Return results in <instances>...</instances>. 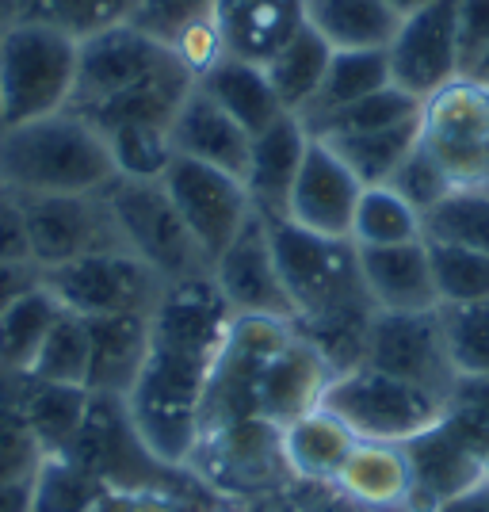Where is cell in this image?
I'll return each instance as SVG.
<instances>
[{"label": "cell", "instance_id": "8", "mask_svg": "<svg viewBox=\"0 0 489 512\" xmlns=\"http://www.w3.org/2000/svg\"><path fill=\"white\" fill-rule=\"evenodd\" d=\"M402 448L413 470V490H409L405 512H436L459 493L489 482L486 436L455 409H447L444 421H436L428 432H421Z\"/></svg>", "mask_w": 489, "mask_h": 512}, {"label": "cell", "instance_id": "15", "mask_svg": "<svg viewBox=\"0 0 489 512\" xmlns=\"http://www.w3.org/2000/svg\"><path fill=\"white\" fill-rule=\"evenodd\" d=\"M211 276L237 318L295 321V302H291L283 279H279V264L276 253H272V234H268L264 214L253 211L245 218V226L234 234V241L211 264Z\"/></svg>", "mask_w": 489, "mask_h": 512}, {"label": "cell", "instance_id": "1", "mask_svg": "<svg viewBox=\"0 0 489 512\" xmlns=\"http://www.w3.org/2000/svg\"><path fill=\"white\" fill-rule=\"evenodd\" d=\"M234 310L211 272L165 283L149 314V356L127 394L142 444L165 467H184L203 436V402Z\"/></svg>", "mask_w": 489, "mask_h": 512}, {"label": "cell", "instance_id": "43", "mask_svg": "<svg viewBox=\"0 0 489 512\" xmlns=\"http://www.w3.org/2000/svg\"><path fill=\"white\" fill-rule=\"evenodd\" d=\"M390 188L402 195L405 203L413 207V211H421V218H425L432 207H440L447 195L455 192L459 184L447 176V169L432 157V153L417 142V150L409 153L402 161V169L394 172V180H390Z\"/></svg>", "mask_w": 489, "mask_h": 512}, {"label": "cell", "instance_id": "5", "mask_svg": "<svg viewBox=\"0 0 489 512\" xmlns=\"http://www.w3.org/2000/svg\"><path fill=\"white\" fill-rule=\"evenodd\" d=\"M100 195L115 218V230L123 237V245L138 260H146L165 283L211 272L207 256L199 253L195 237L188 234V226H184L180 211L172 207L161 180L115 176Z\"/></svg>", "mask_w": 489, "mask_h": 512}, {"label": "cell", "instance_id": "9", "mask_svg": "<svg viewBox=\"0 0 489 512\" xmlns=\"http://www.w3.org/2000/svg\"><path fill=\"white\" fill-rule=\"evenodd\" d=\"M425 146L459 188H489V92L467 77L421 104Z\"/></svg>", "mask_w": 489, "mask_h": 512}, {"label": "cell", "instance_id": "24", "mask_svg": "<svg viewBox=\"0 0 489 512\" xmlns=\"http://www.w3.org/2000/svg\"><path fill=\"white\" fill-rule=\"evenodd\" d=\"M356 444H360V436L325 406L310 409L306 417L279 428L283 463L306 482H337Z\"/></svg>", "mask_w": 489, "mask_h": 512}, {"label": "cell", "instance_id": "42", "mask_svg": "<svg viewBox=\"0 0 489 512\" xmlns=\"http://www.w3.org/2000/svg\"><path fill=\"white\" fill-rule=\"evenodd\" d=\"M134 8H138V0H46L39 20L62 27V31H69L81 43V39L96 35V31L130 23Z\"/></svg>", "mask_w": 489, "mask_h": 512}, {"label": "cell", "instance_id": "29", "mask_svg": "<svg viewBox=\"0 0 489 512\" xmlns=\"http://www.w3.org/2000/svg\"><path fill=\"white\" fill-rule=\"evenodd\" d=\"M386 85H394L386 50H333V62L321 77L318 96L310 100V107L298 119H302L306 130H314L325 119H333L337 111L352 107L356 100H363V96H371V92H379Z\"/></svg>", "mask_w": 489, "mask_h": 512}, {"label": "cell", "instance_id": "10", "mask_svg": "<svg viewBox=\"0 0 489 512\" xmlns=\"http://www.w3.org/2000/svg\"><path fill=\"white\" fill-rule=\"evenodd\" d=\"M363 367L425 386L432 394L447 398L459 371L447 348L440 306L436 310H379L367 333Z\"/></svg>", "mask_w": 489, "mask_h": 512}, {"label": "cell", "instance_id": "36", "mask_svg": "<svg viewBox=\"0 0 489 512\" xmlns=\"http://www.w3.org/2000/svg\"><path fill=\"white\" fill-rule=\"evenodd\" d=\"M43 459V444H39V436L31 432L27 417H23L20 402L12 394V383H8V371L0 367V486L35 482Z\"/></svg>", "mask_w": 489, "mask_h": 512}, {"label": "cell", "instance_id": "46", "mask_svg": "<svg viewBox=\"0 0 489 512\" xmlns=\"http://www.w3.org/2000/svg\"><path fill=\"white\" fill-rule=\"evenodd\" d=\"M0 260H31L27 256V234H23L20 195L0 184Z\"/></svg>", "mask_w": 489, "mask_h": 512}, {"label": "cell", "instance_id": "31", "mask_svg": "<svg viewBox=\"0 0 489 512\" xmlns=\"http://www.w3.org/2000/svg\"><path fill=\"white\" fill-rule=\"evenodd\" d=\"M329 62H333V46L325 43L314 27L302 23L295 35L279 46L276 58L264 65V73L276 88L279 104L287 107L291 115H302L310 107V100L318 96Z\"/></svg>", "mask_w": 489, "mask_h": 512}, {"label": "cell", "instance_id": "35", "mask_svg": "<svg viewBox=\"0 0 489 512\" xmlns=\"http://www.w3.org/2000/svg\"><path fill=\"white\" fill-rule=\"evenodd\" d=\"M88 363H92V341H88V321L62 310V318L54 321V329L46 333L39 356L31 360L27 375L43 379V383H65L85 386L88 390Z\"/></svg>", "mask_w": 489, "mask_h": 512}, {"label": "cell", "instance_id": "41", "mask_svg": "<svg viewBox=\"0 0 489 512\" xmlns=\"http://www.w3.org/2000/svg\"><path fill=\"white\" fill-rule=\"evenodd\" d=\"M432 272H436V291L440 306L444 302H489V253H470V249H451V245H432Z\"/></svg>", "mask_w": 489, "mask_h": 512}, {"label": "cell", "instance_id": "12", "mask_svg": "<svg viewBox=\"0 0 489 512\" xmlns=\"http://www.w3.org/2000/svg\"><path fill=\"white\" fill-rule=\"evenodd\" d=\"M65 459L119 490H153L157 486L153 470H169L142 444L127 413V398H115V394L88 398L85 421L77 428L73 444L65 448Z\"/></svg>", "mask_w": 489, "mask_h": 512}, {"label": "cell", "instance_id": "45", "mask_svg": "<svg viewBox=\"0 0 489 512\" xmlns=\"http://www.w3.org/2000/svg\"><path fill=\"white\" fill-rule=\"evenodd\" d=\"M455 31H459V65L467 77L489 50V0H459Z\"/></svg>", "mask_w": 489, "mask_h": 512}, {"label": "cell", "instance_id": "3", "mask_svg": "<svg viewBox=\"0 0 489 512\" xmlns=\"http://www.w3.org/2000/svg\"><path fill=\"white\" fill-rule=\"evenodd\" d=\"M81 43L46 20L0 27V130L69 111Z\"/></svg>", "mask_w": 489, "mask_h": 512}, {"label": "cell", "instance_id": "21", "mask_svg": "<svg viewBox=\"0 0 489 512\" xmlns=\"http://www.w3.org/2000/svg\"><path fill=\"white\" fill-rule=\"evenodd\" d=\"M214 27L230 58L268 65L306 23L302 0H214Z\"/></svg>", "mask_w": 489, "mask_h": 512}, {"label": "cell", "instance_id": "19", "mask_svg": "<svg viewBox=\"0 0 489 512\" xmlns=\"http://www.w3.org/2000/svg\"><path fill=\"white\" fill-rule=\"evenodd\" d=\"M169 138L176 157H188V161H199V165H214V169H226L245 180L253 134L241 127L230 111H222V107L214 104L199 85L188 92V100L176 111Z\"/></svg>", "mask_w": 489, "mask_h": 512}, {"label": "cell", "instance_id": "48", "mask_svg": "<svg viewBox=\"0 0 489 512\" xmlns=\"http://www.w3.org/2000/svg\"><path fill=\"white\" fill-rule=\"evenodd\" d=\"M436 512H489V482H482V486H474V490H467V493H459L455 501L440 505Z\"/></svg>", "mask_w": 489, "mask_h": 512}, {"label": "cell", "instance_id": "53", "mask_svg": "<svg viewBox=\"0 0 489 512\" xmlns=\"http://www.w3.org/2000/svg\"><path fill=\"white\" fill-rule=\"evenodd\" d=\"M486 92H489V88H486Z\"/></svg>", "mask_w": 489, "mask_h": 512}, {"label": "cell", "instance_id": "25", "mask_svg": "<svg viewBox=\"0 0 489 512\" xmlns=\"http://www.w3.org/2000/svg\"><path fill=\"white\" fill-rule=\"evenodd\" d=\"M337 486L360 509L405 512V501H409V490H413V470H409L405 448L402 444L360 440L356 451H352V459L344 463Z\"/></svg>", "mask_w": 489, "mask_h": 512}, {"label": "cell", "instance_id": "32", "mask_svg": "<svg viewBox=\"0 0 489 512\" xmlns=\"http://www.w3.org/2000/svg\"><path fill=\"white\" fill-rule=\"evenodd\" d=\"M62 318V302L50 295V287L39 283L0 314V367L4 371H27L39 356L46 333Z\"/></svg>", "mask_w": 489, "mask_h": 512}, {"label": "cell", "instance_id": "44", "mask_svg": "<svg viewBox=\"0 0 489 512\" xmlns=\"http://www.w3.org/2000/svg\"><path fill=\"white\" fill-rule=\"evenodd\" d=\"M214 12V0H138L130 23L146 31L161 46H172L192 23L207 20Z\"/></svg>", "mask_w": 489, "mask_h": 512}, {"label": "cell", "instance_id": "14", "mask_svg": "<svg viewBox=\"0 0 489 512\" xmlns=\"http://www.w3.org/2000/svg\"><path fill=\"white\" fill-rule=\"evenodd\" d=\"M172 58L176 54L169 46L149 39L134 23H119V27L88 35V39H81V54H77V88H73L69 111L85 115L92 107L107 104L111 96L161 73Z\"/></svg>", "mask_w": 489, "mask_h": 512}, {"label": "cell", "instance_id": "16", "mask_svg": "<svg viewBox=\"0 0 489 512\" xmlns=\"http://www.w3.org/2000/svg\"><path fill=\"white\" fill-rule=\"evenodd\" d=\"M459 0H432L428 8L405 16L394 43L386 46L390 81L425 104L432 92L463 77L459 65V31H455Z\"/></svg>", "mask_w": 489, "mask_h": 512}, {"label": "cell", "instance_id": "7", "mask_svg": "<svg viewBox=\"0 0 489 512\" xmlns=\"http://www.w3.org/2000/svg\"><path fill=\"white\" fill-rule=\"evenodd\" d=\"M43 283L62 302V310L77 318L153 314V306L165 291V279L130 249H107V253L69 260L62 268L43 272Z\"/></svg>", "mask_w": 489, "mask_h": 512}, {"label": "cell", "instance_id": "2", "mask_svg": "<svg viewBox=\"0 0 489 512\" xmlns=\"http://www.w3.org/2000/svg\"><path fill=\"white\" fill-rule=\"evenodd\" d=\"M104 134L77 111L0 130V184L16 195H96L115 180Z\"/></svg>", "mask_w": 489, "mask_h": 512}, {"label": "cell", "instance_id": "39", "mask_svg": "<svg viewBox=\"0 0 489 512\" xmlns=\"http://www.w3.org/2000/svg\"><path fill=\"white\" fill-rule=\"evenodd\" d=\"M100 486H104L100 478L73 467L65 455H46L35 474L31 512H92Z\"/></svg>", "mask_w": 489, "mask_h": 512}, {"label": "cell", "instance_id": "13", "mask_svg": "<svg viewBox=\"0 0 489 512\" xmlns=\"http://www.w3.org/2000/svg\"><path fill=\"white\" fill-rule=\"evenodd\" d=\"M172 207L180 211L188 234L195 237L199 253L214 264L222 249L253 214V199L245 192V180L214 165H199L188 157H172V165L161 176Z\"/></svg>", "mask_w": 489, "mask_h": 512}, {"label": "cell", "instance_id": "33", "mask_svg": "<svg viewBox=\"0 0 489 512\" xmlns=\"http://www.w3.org/2000/svg\"><path fill=\"white\" fill-rule=\"evenodd\" d=\"M425 241V218L413 211L390 184L363 188L352 218V245L356 249H383V245H405Z\"/></svg>", "mask_w": 489, "mask_h": 512}, {"label": "cell", "instance_id": "11", "mask_svg": "<svg viewBox=\"0 0 489 512\" xmlns=\"http://www.w3.org/2000/svg\"><path fill=\"white\" fill-rule=\"evenodd\" d=\"M27 256L43 272L107 249H127L104 195H20Z\"/></svg>", "mask_w": 489, "mask_h": 512}, {"label": "cell", "instance_id": "30", "mask_svg": "<svg viewBox=\"0 0 489 512\" xmlns=\"http://www.w3.org/2000/svg\"><path fill=\"white\" fill-rule=\"evenodd\" d=\"M321 142L352 169V176L360 180L363 188H375V184H390L394 172L402 169L405 157L417 150L421 119H409V123H398V127L386 130H371V134H333V138H321Z\"/></svg>", "mask_w": 489, "mask_h": 512}, {"label": "cell", "instance_id": "4", "mask_svg": "<svg viewBox=\"0 0 489 512\" xmlns=\"http://www.w3.org/2000/svg\"><path fill=\"white\" fill-rule=\"evenodd\" d=\"M279 279L295 302V318H318L352 302H367L360 276V253L348 237H325L302 230L291 218H268Z\"/></svg>", "mask_w": 489, "mask_h": 512}, {"label": "cell", "instance_id": "26", "mask_svg": "<svg viewBox=\"0 0 489 512\" xmlns=\"http://www.w3.org/2000/svg\"><path fill=\"white\" fill-rule=\"evenodd\" d=\"M12 394L20 402L23 417L31 432L39 436L46 455H65V448L73 444L77 428L88 413V398L92 390L85 386H65V383H43L27 371H8Z\"/></svg>", "mask_w": 489, "mask_h": 512}, {"label": "cell", "instance_id": "50", "mask_svg": "<svg viewBox=\"0 0 489 512\" xmlns=\"http://www.w3.org/2000/svg\"><path fill=\"white\" fill-rule=\"evenodd\" d=\"M386 4H390V8H394V12H398V16H413V12H421V8H428V4H432V0H386Z\"/></svg>", "mask_w": 489, "mask_h": 512}, {"label": "cell", "instance_id": "40", "mask_svg": "<svg viewBox=\"0 0 489 512\" xmlns=\"http://www.w3.org/2000/svg\"><path fill=\"white\" fill-rule=\"evenodd\" d=\"M447 348L459 375H489V302H444Z\"/></svg>", "mask_w": 489, "mask_h": 512}, {"label": "cell", "instance_id": "18", "mask_svg": "<svg viewBox=\"0 0 489 512\" xmlns=\"http://www.w3.org/2000/svg\"><path fill=\"white\" fill-rule=\"evenodd\" d=\"M333 379L337 371L325 363V356L291 329V341L272 356L256 383V417L276 428L291 425L310 409H321Z\"/></svg>", "mask_w": 489, "mask_h": 512}, {"label": "cell", "instance_id": "47", "mask_svg": "<svg viewBox=\"0 0 489 512\" xmlns=\"http://www.w3.org/2000/svg\"><path fill=\"white\" fill-rule=\"evenodd\" d=\"M43 283V268L31 260H0V314Z\"/></svg>", "mask_w": 489, "mask_h": 512}, {"label": "cell", "instance_id": "17", "mask_svg": "<svg viewBox=\"0 0 489 512\" xmlns=\"http://www.w3.org/2000/svg\"><path fill=\"white\" fill-rule=\"evenodd\" d=\"M360 195L363 184L352 176V169L321 138H310L283 218H291L302 230L352 241V218Z\"/></svg>", "mask_w": 489, "mask_h": 512}, {"label": "cell", "instance_id": "6", "mask_svg": "<svg viewBox=\"0 0 489 512\" xmlns=\"http://www.w3.org/2000/svg\"><path fill=\"white\" fill-rule=\"evenodd\" d=\"M321 406L337 413L360 440L409 444L436 421H444L447 398L432 394L425 386L383 375V371L356 367V371H344L329 383Z\"/></svg>", "mask_w": 489, "mask_h": 512}, {"label": "cell", "instance_id": "49", "mask_svg": "<svg viewBox=\"0 0 489 512\" xmlns=\"http://www.w3.org/2000/svg\"><path fill=\"white\" fill-rule=\"evenodd\" d=\"M46 0H16V20H39Z\"/></svg>", "mask_w": 489, "mask_h": 512}, {"label": "cell", "instance_id": "22", "mask_svg": "<svg viewBox=\"0 0 489 512\" xmlns=\"http://www.w3.org/2000/svg\"><path fill=\"white\" fill-rule=\"evenodd\" d=\"M310 146V130L302 127L298 115H283L279 123L260 130L249 150L245 165V192L253 199V211L264 218H283L287 199L302 169V157Z\"/></svg>", "mask_w": 489, "mask_h": 512}, {"label": "cell", "instance_id": "23", "mask_svg": "<svg viewBox=\"0 0 489 512\" xmlns=\"http://www.w3.org/2000/svg\"><path fill=\"white\" fill-rule=\"evenodd\" d=\"M92 363L88 390L127 398L134 379L142 375L149 356V314H115V318H85Z\"/></svg>", "mask_w": 489, "mask_h": 512}, {"label": "cell", "instance_id": "34", "mask_svg": "<svg viewBox=\"0 0 489 512\" xmlns=\"http://www.w3.org/2000/svg\"><path fill=\"white\" fill-rule=\"evenodd\" d=\"M425 241L489 253V188H455L425 214Z\"/></svg>", "mask_w": 489, "mask_h": 512}, {"label": "cell", "instance_id": "20", "mask_svg": "<svg viewBox=\"0 0 489 512\" xmlns=\"http://www.w3.org/2000/svg\"><path fill=\"white\" fill-rule=\"evenodd\" d=\"M356 253H360L363 287L379 310H436L440 306L428 241L356 249Z\"/></svg>", "mask_w": 489, "mask_h": 512}, {"label": "cell", "instance_id": "28", "mask_svg": "<svg viewBox=\"0 0 489 512\" xmlns=\"http://www.w3.org/2000/svg\"><path fill=\"white\" fill-rule=\"evenodd\" d=\"M306 27H314L333 50H386L402 16L386 0H302Z\"/></svg>", "mask_w": 489, "mask_h": 512}, {"label": "cell", "instance_id": "51", "mask_svg": "<svg viewBox=\"0 0 489 512\" xmlns=\"http://www.w3.org/2000/svg\"><path fill=\"white\" fill-rule=\"evenodd\" d=\"M467 81H474V85H482V88H489V50L482 54V62L474 65L467 73Z\"/></svg>", "mask_w": 489, "mask_h": 512}, {"label": "cell", "instance_id": "27", "mask_svg": "<svg viewBox=\"0 0 489 512\" xmlns=\"http://www.w3.org/2000/svg\"><path fill=\"white\" fill-rule=\"evenodd\" d=\"M195 85L203 88L222 111H230L253 138L260 130L272 127V123H279L283 115H291L287 107L279 104L276 88L268 81L264 65L241 62V58H230V54L222 62H214Z\"/></svg>", "mask_w": 489, "mask_h": 512}, {"label": "cell", "instance_id": "52", "mask_svg": "<svg viewBox=\"0 0 489 512\" xmlns=\"http://www.w3.org/2000/svg\"><path fill=\"white\" fill-rule=\"evenodd\" d=\"M0 12H12L16 16V0H0Z\"/></svg>", "mask_w": 489, "mask_h": 512}, {"label": "cell", "instance_id": "37", "mask_svg": "<svg viewBox=\"0 0 489 512\" xmlns=\"http://www.w3.org/2000/svg\"><path fill=\"white\" fill-rule=\"evenodd\" d=\"M421 119V100L402 92L398 85H386L371 96L356 100L352 107L337 111L333 119H325L321 127L310 130V138H333V134H371V130H386Z\"/></svg>", "mask_w": 489, "mask_h": 512}, {"label": "cell", "instance_id": "38", "mask_svg": "<svg viewBox=\"0 0 489 512\" xmlns=\"http://www.w3.org/2000/svg\"><path fill=\"white\" fill-rule=\"evenodd\" d=\"M115 172L127 180H161L172 165V138L169 127H115L104 134Z\"/></svg>", "mask_w": 489, "mask_h": 512}]
</instances>
